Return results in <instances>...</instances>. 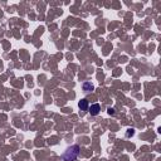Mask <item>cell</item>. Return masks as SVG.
<instances>
[{"label":"cell","mask_w":161,"mask_h":161,"mask_svg":"<svg viewBox=\"0 0 161 161\" xmlns=\"http://www.w3.org/2000/svg\"><path fill=\"white\" fill-rule=\"evenodd\" d=\"M82 88H83L84 92H91L94 90V86L91 83V82H84L83 84H82Z\"/></svg>","instance_id":"277c9868"},{"label":"cell","mask_w":161,"mask_h":161,"mask_svg":"<svg viewBox=\"0 0 161 161\" xmlns=\"http://www.w3.org/2000/svg\"><path fill=\"white\" fill-rule=\"evenodd\" d=\"M133 133H135V130H133V128H128L127 130V133H126V136H127V137H130V136H132Z\"/></svg>","instance_id":"5b68a950"},{"label":"cell","mask_w":161,"mask_h":161,"mask_svg":"<svg viewBox=\"0 0 161 161\" xmlns=\"http://www.w3.org/2000/svg\"><path fill=\"white\" fill-rule=\"evenodd\" d=\"M78 107H79L81 111H87L88 107H90V103H88V101L86 98H83V100H81L78 102Z\"/></svg>","instance_id":"3957f363"},{"label":"cell","mask_w":161,"mask_h":161,"mask_svg":"<svg viewBox=\"0 0 161 161\" xmlns=\"http://www.w3.org/2000/svg\"><path fill=\"white\" fill-rule=\"evenodd\" d=\"M78 154H79V146L73 145L64 151V154L62 155V159H63V161H74L78 157Z\"/></svg>","instance_id":"6da1fadb"},{"label":"cell","mask_w":161,"mask_h":161,"mask_svg":"<svg viewBox=\"0 0 161 161\" xmlns=\"http://www.w3.org/2000/svg\"><path fill=\"white\" fill-rule=\"evenodd\" d=\"M108 115H115V109L113 108H108Z\"/></svg>","instance_id":"8992f818"},{"label":"cell","mask_w":161,"mask_h":161,"mask_svg":"<svg viewBox=\"0 0 161 161\" xmlns=\"http://www.w3.org/2000/svg\"><path fill=\"white\" fill-rule=\"evenodd\" d=\"M88 109H90V113L92 116H97L101 111V106L98 103H94V105H91V107H88Z\"/></svg>","instance_id":"7a4b0ae2"}]
</instances>
